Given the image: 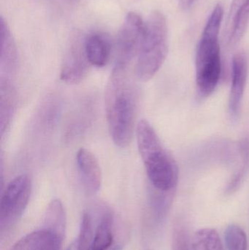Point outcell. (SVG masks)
Returning <instances> with one entry per match:
<instances>
[{
    "label": "cell",
    "mask_w": 249,
    "mask_h": 250,
    "mask_svg": "<svg viewBox=\"0 0 249 250\" xmlns=\"http://www.w3.org/2000/svg\"><path fill=\"white\" fill-rule=\"evenodd\" d=\"M105 104L111 138L117 146L126 148L133 141L138 107V89L130 68L114 66L107 83Z\"/></svg>",
    "instance_id": "obj_1"
},
{
    "label": "cell",
    "mask_w": 249,
    "mask_h": 250,
    "mask_svg": "<svg viewBox=\"0 0 249 250\" xmlns=\"http://www.w3.org/2000/svg\"><path fill=\"white\" fill-rule=\"evenodd\" d=\"M136 138L152 188L165 192L175 190L178 179V166L147 120H140L137 123Z\"/></svg>",
    "instance_id": "obj_2"
},
{
    "label": "cell",
    "mask_w": 249,
    "mask_h": 250,
    "mask_svg": "<svg viewBox=\"0 0 249 250\" xmlns=\"http://www.w3.org/2000/svg\"><path fill=\"white\" fill-rule=\"evenodd\" d=\"M224 10L218 4L209 16L196 51L195 78L199 93L209 97L217 86L222 72L219 30Z\"/></svg>",
    "instance_id": "obj_3"
},
{
    "label": "cell",
    "mask_w": 249,
    "mask_h": 250,
    "mask_svg": "<svg viewBox=\"0 0 249 250\" xmlns=\"http://www.w3.org/2000/svg\"><path fill=\"white\" fill-rule=\"evenodd\" d=\"M168 52V29L166 18L160 11L152 12L145 22L144 32L135 63L136 77L148 82L156 74Z\"/></svg>",
    "instance_id": "obj_4"
},
{
    "label": "cell",
    "mask_w": 249,
    "mask_h": 250,
    "mask_svg": "<svg viewBox=\"0 0 249 250\" xmlns=\"http://www.w3.org/2000/svg\"><path fill=\"white\" fill-rule=\"evenodd\" d=\"M32 181L26 173L13 179L2 192L0 201V230L9 231L21 217L32 193Z\"/></svg>",
    "instance_id": "obj_5"
},
{
    "label": "cell",
    "mask_w": 249,
    "mask_h": 250,
    "mask_svg": "<svg viewBox=\"0 0 249 250\" xmlns=\"http://www.w3.org/2000/svg\"><path fill=\"white\" fill-rule=\"evenodd\" d=\"M144 28L145 22L137 13L127 15L117 37L115 66L130 68L137 59Z\"/></svg>",
    "instance_id": "obj_6"
},
{
    "label": "cell",
    "mask_w": 249,
    "mask_h": 250,
    "mask_svg": "<svg viewBox=\"0 0 249 250\" xmlns=\"http://www.w3.org/2000/svg\"><path fill=\"white\" fill-rule=\"evenodd\" d=\"M248 76V59L244 52L235 54L232 61V82L230 92V114L237 118L241 112V104L247 86Z\"/></svg>",
    "instance_id": "obj_7"
},
{
    "label": "cell",
    "mask_w": 249,
    "mask_h": 250,
    "mask_svg": "<svg viewBox=\"0 0 249 250\" xmlns=\"http://www.w3.org/2000/svg\"><path fill=\"white\" fill-rule=\"evenodd\" d=\"M89 65L83 42H73L69 48L61 66V80L68 84L80 83L86 78Z\"/></svg>",
    "instance_id": "obj_8"
},
{
    "label": "cell",
    "mask_w": 249,
    "mask_h": 250,
    "mask_svg": "<svg viewBox=\"0 0 249 250\" xmlns=\"http://www.w3.org/2000/svg\"><path fill=\"white\" fill-rule=\"evenodd\" d=\"M76 163L83 188L89 195H95L100 189L102 182L97 159L89 150L81 148L76 154Z\"/></svg>",
    "instance_id": "obj_9"
},
{
    "label": "cell",
    "mask_w": 249,
    "mask_h": 250,
    "mask_svg": "<svg viewBox=\"0 0 249 250\" xmlns=\"http://www.w3.org/2000/svg\"><path fill=\"white\" fill-rule=\"evenodd\" d=\"M249 22V0H232L227 22V35L230 45L241 42Z\"/></svg>",
    "instance_id": "obj_10"
},
{
    "label": "cell",
    "mask_w": 249,
    "mask_h": 250,
    "mask_svg": "<svg viewBox=\"0 0 249 250\" xmlns=\"http://www.w3.org/2000/svg\"><path fill=\"white\" fill-rule=\"evenodd\" d=\"M95 208L99 220L91 250H110L114 242V213L105 204H97Z\"/></svg>",
    "instance_id": "obj_11"
},
{
    "label": "cell",
    "mask_w": 249,
    "mask_h": 250,
    "mask_svg": "<svg viewBox=\"0 0 249 250\" xmlns=\"http://www.w3.org/2000/svg\"><path fill=\"white\" fill-rule=\"evenodd\" d=\"M83 47L89 64L96 67L107 65L112 52V44L108 35L100 32L91 34L85 39Z\"/></svg>",
    "instance_id": "obj_12"
},
{
    "label": "cell",
    "mask_w": 249,
    "mask_h": 250,
    "mask_svg": "<svg viewBox=\"0 0 249 250\" xmlns=\"http://www.w3.org/2000/svg\"><path fill=\"white\" fill-rule=\"evenodd\" d=\"M63 240L56 233L41 228L23 236L10 250H61Z\"/></svg>",
    "instance_id": "obj_13"
},
{
    "label": "cell",
    "mask_w": 249,
    "mask_h": 250,
    "mask_svg": "<svg viewBox=\"0 0 249 250\" xmlns=\"http://www.w3.org/2000/svg\"><path fill=\"white\" fill-rule=\"evenodd\" d=\"M0 38L1 76L9 77V76L13 74L17 68L18 51L16 42L10 32V28L2 16L0 21Z\"/></svg>",
    "instance_id": "obj_14"
},
{
    "label": "cell",
    "mask_w": 249,
    "mask_h": 250,
    "mask_svg": "<svg viewBox=\"0 0 249 250\" xmlns=\"http://www.w3.org/2000/svg\"><path fill=\"white\" fill-rule=\"evenodd\" d=\"M16 92L9 77L1 76L0 84V125L1 135L8 130L16 110Z\"/></svg>",
    "instance_id": "obj_15"
},
{
    "label": "cell",
    "mask_w": 249,
    "mask_h": 250,
    "mask_svg": "<svg viewBox=\"0 0 249 250\" xmlns=\"http://www.w3.org/2000/svg\"><path fill=\"white\" fill-rule=\"evenodd\" d=\"M66 214L61 201L54 199L45 210L41 228L56 233L64 239L66 231Z\"/></svg>",
    "instance_id": "obj_16"
},
{
    "label": "cell",
    "mask_w": 249,
    "mask_h": 250,
    "mask_svg": "<svg viewBox=\"0 0 249 250\" xmlns=\"http://www.w3.org/2000/svg\"><path fill=\"white\" fill-rule=\"evenodd\" d=\"M193 250H225L219 233L215 229H200L194 233L192 242Z\"/></svg>",
    "instance_id": "obj_17"
},
{
    "label": "cell",
    "mask_w": 249,
    "mask_h": 250,
    "mask_svg": "<svg viewBox=\"0 0 249 250\" xmlns=\"http://www.w3.org/2000/svg\"><path fill=\"white\" fill-rule=\"evenodd\" d=\"M225 245L227 250H247L248 239L242 228L238 225H230L225 230Z\"/></svg>",
    "instance_id": "obj_18"
},
{
    "label": "cell",
    "mask_w": 249,
    "mask_h": 250,
    "mask_svg": "<svg viewBox=\"0 0 249 250\" xmlns=\"http://www.w3.org/2000/svg\"><path fill=\"white\" fill-rule=\"evenodd\" d=\"M172 250H190L188 229L182 219H176L173 224Z\"/></svg>",
    "instance_id": "obj_19"
},
{
    "label": "cell",
    "mask_w": 249,
    "mask_h": 250,
    "mask_svg": "<svg viewBox=\"0 0 249 250\" xmlns=\"http://www.w3.org/2000/svg\"><path fill=\"white\" fill-rule=\"evenodd\" d=\"M153 188L151 193V203L158 217H163L172 202L174 190L165 192Z\"/></svg>",
    "instance_id": "obj_20"
},
{
    "label": "cell",
    "mask_w": 249,
    "mask_h": 250,
    "mask_svg": "<svg viewBox=\"0 0 249 250\" xmlns=\"http://www.w3.org/2000/svg\"><path fill=\"white\" fill-rule=\"evenodd\" d=\"M179 1L180 7L183 10H190L197 2V0H178Z\"/></svg>",
    "instance_id": "obj_21"
}]
</instances>
